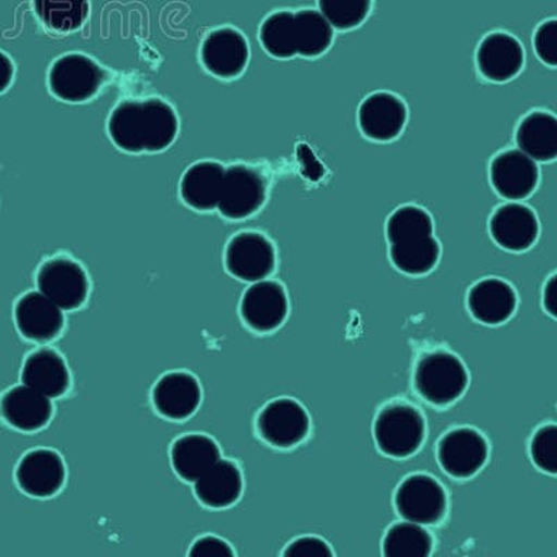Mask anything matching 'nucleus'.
<instances>
[{"instance_id":"nucleus-1","label":"nucleus","mask_w":557,"mask_h":557,"mask_svg":"<svg viewBox=\"0 0 557 557\" xmlns=\"http://www.w3.org/2000/svg\"><path fill=\"white\" fill-rule=\"evenodd\" d=\"M109 136L126 152H159L172 146L178 121L171 104L162 99L123 101L109 119Z\"/></svg>"},{"instance_id":"nucleus-2","label":"nucleus","mask_w":557,"mask_h":557,"mask_svg":"<svg viewBox=\"0 0 557 557\" xmlns=\"http://www.w3.org/2000/svg\"><path fill=\"white\" fill-rule=\"evenodd\" d=\"M469 385V374L459 357L447 351L428 352L418 361L414 387L422 399L435 406L459 400Z\"/></svg>"},{"instance_id":"nucleus-3","label":"nucleus","mask_w":557,"mask_h":557,"mask_svg":"<svg viewBox=\"0 0 557 557\" xmlns=\"http://www.w3.org/2000/svg\"><path fill=\"white\" fill-rule=\"evenodd\" d=\"M377 449L393 459H407L420 449L425 440V420L407 403L383 407L374 424Z\"/></svg>"},{"instance_id":"nucleus-4","label":"nucleus","mask_w":557,"mask_h":557,"mask_svg":"<svg viewBox=\"0 0 557 557\" xmlns=\"http://www.w3.org/2000/svg\"><path fill=\"white\" fill-rule=\"evenodd\" d=\"M268 182L261 171L233 165L223 174L218 209L223 216L240 221L260 211L267 200Z\"/></svg>"},{"instance_id":"nucleus-5","label":"nucleus","mask_w":557,"mask_h":557,"mask_svg":"<svg viewBox=\"0 0 557 557\" xmlns=\"http://www.w3.org/2000/svg\"><path fill=\"white\" fill-rule=\"evenodd\" d=\"M107 73L91 58L70 53L58 59L49 72V88L62 101L79 103L97 96Z\"/></svg>"},{"instance_id":"nucleus-6","label":"nucleus","mask_w":557,"mask_h":557,"mask_svg":"<svg viewBox=\"0 0 557 557\" xmlns=\"http://www.w3.org/2000/svg\"><path fill=\"white\" fill-rule=\"evenodd\" d=\"M397 513L407 521L421 525L437 524L444 520L447 496L444 486L425 474L407 476L395 495Z\"/></svg>"},{"instance_id":"nucleus-7","label":"nucleus","mask_w":557,"mask_h":557,"mask_svg":"<svg viewBox=\"0 0 557 557\" xmlns=\"http://www.w3.org/2000/svg\"><path fill=\"white\" fill-rule=\"evenodd\" d=\"M39 292L62 310H77L86 302L89 282L86 271L67 257L52 258L38 272Z\"/></svg>"},{"instance_id":"nucleus-8","label":"nucleus","mask_w":557,"mask_h":557,"mask_svg":"<svg viewBox=\"0 0 557 557\" xmlns=\"http://www.w3.org/2000/svg\"><path fill=\"white\" fill-rule=\"evenodd\" d=\"M490 446L484 435L472 428H457L447 432L437 445V460L442 469L456 480L474 476L485 466Z\"/></svg>"},{"instance_id":"nucleus-9","label":"nucleus","mask_w":557,"mask_h":557,"mask_svg":"<svg viewBox=\"0 0 557 557\" xmlns=\"http://www.w3.org/2000/svg\"><path fill=\"white\" fill-rule=\"evenodd\" d=\"M310 417L300 403L277 399L263 407L258 416V434L267 444L288 449L301 444L310 432Z\"/></svg>"},{"instance_id":"nucleus-10","label":"nucleus","mask_w":557,"mask_h":557,"mask_svg":"<svg viewBox=\"0 0 557 557\" xmlns=\"http://www.w3.org/2000/svg\"><path fill=\"white\" fill-rule=\"evenodd\" d=\"M225 261L233 276L244 282H260L275 271V247L261 233H238L227 244Z\"/></svg>"},{"instance_id":"nucleus-11","label":"nucleus","mask_w":557,"mask_h":557,"mask_svg":"<svg viewBox=\"0 0 557 557\" xmlns=\"http://www.w3.org/2000/svg\"><path fill=\"white\" fill-rule=\"evenodd\" d=\"M491 182L495 191L506 200H525L539 186L540 169L534 159L520 149H507L492 161Z\"/></svg>"},{"instance_id":"nucleus-12","label":"nucleus","mask_w":557,"mask_h":557,"mask_svg":"<svg viewBox=\"0 0 557 557\" xmlns=\"http://www.w3.org/2000/svg\"><path fill=\"white\" fill-rule=\"evenodd\" d=\"M240 312L243 321L252 331L268 333L276 331L286 321L288 301L281 283L260 281L244 293Z\"/></svg>"},{"instance_id":"nucleus-13","label":"nucleus","mask_w":557,"mask_h":557,"mask_svg":"<svg viewBox=\"0 0 557 557\" xmlns=\"http://www.w3.org/2000/svg\"><path fill=\"white\" fill-rule=\"evenodd\" d=\"M406 123V104L391 92L372 94L358 109V126L372 141H393L405 131Z\"/></svg>"},{"instance_id":"nucleus-14","label":"nucleus","mask_w":557,"mask_h":557,"mask_svg":"<svg viewBox=\"0 0 557 557\" xmlns=\"http://www.w3.org/2000/svg\"><path fill=\"white\" fill-rule=\"evenodd\" d=\"M250 49L246 38L235 28H219L201 47L203 67L219 78H236L246 70Z\"/></svg>"},{"instance_id":"nucleus-15","label":"nucleus","mask_w":557,"mask_h":557,"mask_svg":"<svg viewBox=\"0 0 557 557\" xmlns=\"http://www.w3.org/2000/svg\"><path fill=\"white\" fill-rule=\"evenodd\" d=\"M490 232L497 246L507 251L522 252L534 246L540 235L535 212L522 203L510 202L496 209Z\"/></svg>"},{"instance_id":"nucleus-16","label":"nucleus","mask_w":557,"mask_h":557,"mask_svg":"<svg viewBox=\"0 0 557 557\" xmlns=\"http://www.w3.org/2000/svg\"><path fill=\"white\" fill-rule=\"evenodd\" d=\"M476 66L482 77L507 83L524 67V49L513 35L496 32L486 35L476 51Z\"/></svg>"},{"instance_id":"nucleus-17","label":"nucleus","mask_w":557,"mask_h":557,"mask_svg":"<svg viewBox=\"0 0 557 557\" xmlns=\"http://www.w3.org/2000/svg\"><path fill=\"white\" fill-rule=\"evenodd\" d=\"M66 469L62 457L51 449H35L20 460L16 480L20 490L29 496L57 495L64 484Z\"/></svg>"},{"instance_id":"nucleus-18","label":"nucleus","mask_w":557,"mask_h":557,"mask_svg":"<svg viewBox=\"0 0 557 557\" xmlns=\"http://www.w3.org/2000/svg\"><path fill=\"white\" fill-rule=\"evenodd\" d=\"M14 318L20 333L26 339L44 343L59 336L64 325L62 308L44 296L41 292L27 293L20 298Z\"/></svg>"},{"instance_id":"nucleus-19","label":"nucleus","mask_w":557,"mask_h":557,"mask_svg":"<svg viewBox=\"0 0 557 557\" xmlns=\"http://www.w3.org/2000/svg\"><path fill=\"white\" fill-rule=\"evenodd\" d=\"M467 305L475 321L495 326L513 317L517 296L509 283L497 277H486L471 287Z\"/></svg>"},{"instance_id":"nucleus-20","label":"nucleus","mask_w":557,"mask_h":557,"mask_svg":"<svg viewBox=\"0 0 557 557\" xmlns=\"http://www.w3.org/2000/svg\"><path fill=\"white\" fill-rule=\"evenodd\" d=\"M152 400L159 414L171 420H184L200 406V383L187 372H169L153 387Z\"/></svg>"},{"instance_id":"nucleus-21","label":"nucleus","mask_w":557,"mask_h":557,"mask_svg":"<svg viewBox=\"0 0 557 557\" xmlns=\"http://www.w3.org/2000/svg\"><path fill=\"white\" fill-rule=\"evenodd\" d=\"M52 410L49 397L27 385L13 387L0 399V416L24 432L41 430L51 420Z\"/></svg>"},{"instance_id":"nucleus-22","label":"nucleus","mask_w":557,"mask_h":557,"mask_svg":"<svg viewBox=\"0 0 557 557\" xmlns=\"http://www.w3.org/2000/svg\"><path fill=\"white\" fill-rule=\"evenodd\" d=\"M22 380L24 385L47 397H61L70 386L66 362L52 348H41L28 356Z\"/></svg>"},{"instance_id":"nucleus-23","label":"nucleus","mask_w":557,"mask_h":557,"mask_svg":"<svg viewBox=\"0 0 557 557\" xmlns=\"http://www.w3.org/2000/svg\"><path fill=\"white\" fill-rule=\"evenodd\" d=\"M242 492V471L231 460L219 459L196 481L198 499L212 509H225L235 505Z\"/></svg>"},{"instance_id":"nucleus-24","label":"nucleus","mask_w":557,"mask_h":557,"mask_svg":"<svg viewBox=\"0 0 557 557\" xmlns=\"http://www.w3.org/2000/svg\"><path fill=\"white\" fill-rule=\"evenodd\" d=\"M516 143L520 151L535 162H552L557 157V119L535 111L527 114L517 127Z\"/></svg>"},{"instance_id":"nucleus-25","label":"nucleus","mask_w":557,"mask_h":557,"mask_svg":"<svg viewBox=\"0 0 557 557\" xmlns=\"http://www.w3.org/2000/svg\"><path fill=\"white\" fill-rule=\"evenodd\" d=\"M221 459L216 442L207 435L178 437L172 447V465L181 479L196 482Z\"/></svg>"},{"instance_id":"nucleus-26","label":"nucleus","mask_w":557,"mask_h":557,"mask_svg":"<svg viewBox=\"0 0 557 557\" xmlns=\"http://www.w3.org/2000/svg\"><path fill=\"white\" fill-rule=\"evenodd\" d=\"M225 168L218 162L196 163L184 173L181 184L183 201L197 211L218 207Z\"/></svg>"},{"instance_id":"nucleus-27","label":"nucleus","mask_w":557,"mask_h":557,"mask_svg":"<svg viewBox=\"0 0 557 557\" xmlns=\"http://www.w3.org/2000/svg\"><path fill=\"white\" fill-rule=\"evenodd\" d=\"M441 246L434 236L412 238L392 244L393 265L406 275L421 276L430 273L440 262Z\"/></svg>"},{"instance_id":"nucleus-28","label":"nucleus","mask_w":557,"mask_h":557,"mask_svg":"<svg viewBox=\"0 0 557 557\" xmlns=\"http://www.w3.org/2000/svg\"><path fill=\"white\" fill-rule=\"evenodd\" d=\"M296 51L305 58H318L333 42V27L321 12L312 9L295 13Z\"/></svg>"},{"instance_id":"nucleus-29","label":"nucleus","mask_w":557,"mask_h":557,"mask_svg":"<svg viewBox=\"0 0 557 557\" xmlns=\"http://www.w3.org/2000/svg\"><path fill=\"white\" fill-rule=\"evenodd\" d=\"M382 548L386 557H428L434 549V540L424 525L397 522L387 530Z\"/></svg>"},{"instance_id":"nucleus-30","label":"nucleus","mask_w":557,"mask_h":557,"mask_svg":"<svg viewBox=\"0 0 557 557\" xmlns=\"http://www.w3.org/2000/svg\"><path fill=\"white\" fill-rule=\"evenodd\" d=\"M34 8L45 27L61 34L77 32L89 14L88 0H34Z\"/></svg>"},{"instance_id":"nucleus-31","label":"nucleus","mask_w":557,"mask_h":557,"mask_svg":"<svg viewBox=\"0 0 557 557\" xmlns=\"http://www.w3.org/2000/svg\"><path fill=\"white\" fill-rule=\"evenodd\" d=\"M260 39L263 49L271 57L276 59L295 58L296 37H295V13L282 10L271 14L262 23L260 29Z\"/></svg>"},{"instance_id":"nucleus-32","label":"nucleus","mask_w":557,"mask_h":557,"mask_svg":"<svg viewBox=\"0 0 557 557\" xmlns=\"http://www.w3.org/2000/svg\"><path fill=\"white\" fill-rule=\"evenodd\" d=\"M434 221L430 213L420 207L397 208L386 223V237L391 244L432 236Z\"/></svg>"},{"instance_id":"nucleus-33","label":"nucleus","mask_w":557,"mask_h":557,"mask_svg":"<svg viewBox=\"0 0 557 557\" xmlns=\"http://www.w3.org/2000/svg\"><path fill=\"white\" fill-rule=\"evenodd\" d=\"M318 7L333 28L348 32L366 22L372 0H318Z\"/></svg>"},{"instance_id":"nucleus-34","label":"nucleus","mask_w":557,"mask_h":557,"mask_svg":"<svg viewBox=\"0 0 557 557\" xmlns=\"http://www.w3.org/2000/svg\"><path fill=\"white\" fill-rule=\"evenodd\" d=\"M531 459L541 471L555 475L557 472V426H541L532 436Z\"/></svg>"},{"instance_id":"nucleus-35","label":"nucleus","mask_w":557,"mask_h":557,"mask_svg":"<svg viewBox=\"0 0 557 557\" xmlns=\"http://www.w3.org/2000/svg\"><path fill=\"white\" fill-rule=\"evenodd\" d=\"M534 48L542 63L555 67L557 64V22L542 23L534 35Z\"/></svg>"},{"instance_id":"nucleus-36","label":"nucleus","mask_w":557,"mask_h":557,"mask_svg":"<svg viewBox=\"0 0 557 557\" xmlns=\"http://www.w3.org/2000/svg\"><path fill=\"white\" fill-rule=\"evenodd\" d=\"M285 557H332L331 545L318 536H301L287 545Z\"/></svg>"},{"instance_id":"nucleus-37","label":"nucleus","mask_w":557,"mask_h":557,"mask_svg":"<svg viewBox=\"0 0 557 557\" xmlns=\"http://www.w3.org/2000/svg\"><path fill=\"white\" fill-rule=\"evenodd\" d=\"M190 556L193 557H232L235 556L232 546L218 536H202L194 542Z\"/></svg>"},{"instance_id":"nucleus-38","label":"nucleus","mask_w":557,"mask_h":557,"mask_svg":"<svg viewBox=\"0 0 557 557\" xmlns=\"http://www.w3.org/2000/svg\"><path fill=\"white\" fill-rule=\"evenodd\" d=\"M544 307L549 315L557 317V276L554 275L546 282L544 288Z\"/></svg>"},{"instance_id":"nucleus-39","label":"nucleus","mask_w":557,"mask_h":557,"mask_svg":"<svg viewBox=\"0 0 557 557\" xmlns=\"http://www.w3.org/2000/svg\"><path fill=\"white\" fill-rule=\"evenodd\" d=\"M14 77L13 62L8 54L0 52V94L7 91Z\"/></svg>"}]
</instances>
